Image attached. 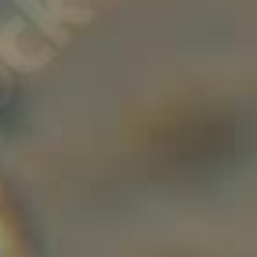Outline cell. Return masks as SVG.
Listing matches in <instances>:
<instances>
[{
    "label": "cell",
    "mask_w": 257,
    "mask_h": 257,
    "mask_svg": "<svg viewBox=\"0 0 257 257\" xmlns=\"http://www.w3.org/2000/svg\"><path fill=\"white\" fill-rule=\"evenodd\" d=\"M239 149V123L221 109H174L142 134L145 160L167 178H196Z\"/></svg>",
    "instance_id": "obj_1"
}]
</instances>
